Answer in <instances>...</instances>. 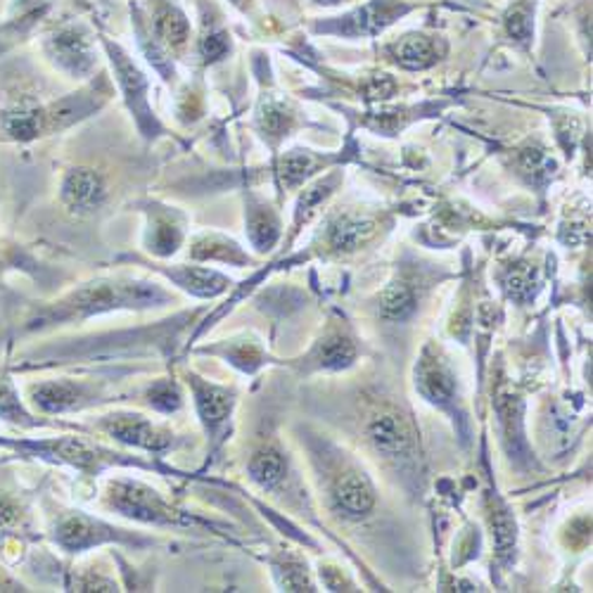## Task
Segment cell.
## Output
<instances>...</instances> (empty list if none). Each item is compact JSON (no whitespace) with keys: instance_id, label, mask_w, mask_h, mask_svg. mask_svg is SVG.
<instances>
[{"instance_id":"3","label":"cell","mask_w":593,"mask_h":593,"mask_svg":"<svg viewBox=\"0 0 593 593\" xmlns=\"http://www.w3.org/2000/svg\"><path fill=\"white\" fill-rule=\"evenodd\" d=\"M408 8L396 0H373V3L354 10L352 15L342 17V24L335 31L350 36H373L380 34L387 24L402 17Z\"/></svg>"},{"instance_id":"29","label":"cell","mask_w":593,"mask_h":593,"mask_svg":"<svg viewBox=\"0 0 593 593\" xmlns=\"http://www.w3.org/2000/svg\"><path fill=\"white\" fill-rule=\"evenodd\" d=\"M316 3H328L330 5V3H338V0H316Z\"/></svg>"},{"instance_id":"4","label":"cell","mask_w":593,"mask_h":593,"mask_svg":"<svg viewBox=\"0 0 593 593\" xmlns=\"http://www.w3.org/2000/svg\"><path fill=\"white\" fill-rule=\"evenodd\" d=\"M368 440L382 456L402 458L414 446V434L406 420L396 414H380L368 422Z\"/></svg>"},{"instance_id":"17","label":"cell","mask_w":593,"mask_h":593,"mask_svg":"<svg viewBox=\"0 0 593 593\" xmlns=\"http://www.w3.org/2000/svg\"><path fill=\"white\" fill-rule=\"evenodd\" d=\"M416 312V294L406 282H394L380 296V314L387 320H406Z\"/></svg>"},{"instance_id":"21","label":"cell","mask_w":593,"mask_h":593,"mask_svg":"<svg viewBox=\"0 0 593 593\" xmlns=\"http://www.w3.org/2000/svg\"><path fill=\"white\" fill-rule=\"evenodd\" d=\"M278 222L270 212H256L250 218V238L256 250H268L278 240Z\"/></svg>"},{"instance_id":"13","label":"cell","mask_w":593,"mask_h":593,"mask_svg":"<svg viewBox=\"0 0 593 593\" xmlns=\"http://www.w3.org/2000/svg\"><path fill=\"white\" fill-rule=\"evenodd\" d=\"M154 34H157V38H162L166 46L184 48L190 36V22L178 8L162 5L154 12Z\"/></svg>"},{"instance_id":"27","label":"cell","mask_w":593,"mask_h":593,"mask_svg":"<svg viewBox=\"0 0 593 593\" xmlns=\"http://www.w3.org/2000/svg\"><path fill=\"white\" fill-rule=\"evenodd\" d=\"M200 53L204 60H218L228 53V38L224 34H212L207 38H202L200 43Z\"/></svg>"},{"instance_id":"8","label":"cell","mask_w":593,"mask_h":593,"mask_svg":"<svg viewBox=\"0 0 593 593\" xmlns=\"http://www.w3.org/2000/svg\"><path fill=\"white\" fill-rule=\"evenodd\" d=\"M108 432L117 437V440L134 444V446H143L160 451L166 444H169V434L154 428L152 422L140 416H119L108 422Z\"/></svg>"},{"instance_id":"9","label":"cell","mask_w":593,"mask_h":593,"mask_svg":"<svg viewBox=\"0 0 593 593\" xmlns=\"http://www.w3.org/2000/svg\"><path fill=\"white\" fill-rule=\"evenodd\" d=\"M392 53L404 70L420 72L432 67V64L440 60L442 48L430 36H406L404 41H399L392 48Z\"/></svg>"},{"instance_id":"26","label":"cell","mask_w":593,"mask_h":593,"mask_svg":"<svg viewBox=\"0 0 593 593\" xmlns=\"http://www.w3.org/2000/svg\"><path fill=\"white\" fill-rule=\"evenodd\" d=\"M522 169L530 172L534 176L546 174L553 169V162L548 160V154L544 150H525L522 152Z\"/></svg>"},{"instance_id":"7","label":"cell","mask_w":593,"mask_h":593,"mask_svg":"<svg viewBox=\"0 0 593 593\" xmlns=\"http://www.w3.org/2000/svg\"><path fill=\"white\" fill-rule=\"evenodd\" d=\"M50 53L72 74H86L93 67V53H90L88 38L76 29H64L50 41Z\"/></svg>"},{"instance_id":"16","label":"cell","mask_w":593,"mask_h":593,"mask_svg":"<svg viewBox=\"0 0 593 593\" xmlns=\"http://www.w3.org/2000/svg\"><path fill=\"white\" fill-rule=\"evenodd\" d=\"M282 475H286V458L276 449H264L250 460L252 482H256L262 489L276 487L282 480Z\"/></svg>"},{"instance_id":"28","label":"cell","mask_w":593,"mask_h":593,"mask_svg":"<svg viewBox=\"0 0 593 593\" xmlns=\"http://www.w3.org/2000/svg\"><path fill=\"white\" fill-rule=\"evenodd\" d=\"M17 520V510L8 501H0V527H8Z\"/></svg>"},{"instance_id":"25","label":"cell","mask_w":593,"mask_h":593,"mask_svg":"<svg viewBox=\"0 0 593 593\" xmlns=\"http://www.w3.org/2000/svg\"><path fill=\"white\" fill-rule=\"evenodd\" d=\"M0 418H8V420L27 418L20 406L15 390H12V384L8 380H0Z\"/></svg>"},{"instance_id":"20","label":"cell","mask_w":593,"mask_h":593,"mask_svg":"<svg viewBox=\"0 0 593 593\" xmlns=\"http://www.w3.org/2000/svg\"><path fill=\"white\" fill-rule=\"evenodd\" d=\"M294 114L290 112V108L286 102L280 100H266L260 112V124L268 136H282L290 131Z\"/></svg>"},{"instance_id":"5","label":"cell","mask_w":593,"mask_h":593,"mask_svg":"<svg viewBox=\"0 0 593 593\" xmlns=\"http://www.w3.org/2000/svg\"><path fill=\"white\" fill-rule=\"evenodd\" d=\"M416 378H418L416 384L420 394L432 404L446 406L456 394V382H454V376H451L449 366L442 358H437V354H432L430 350H425L418 364Z\"/></svg>"},{"instance_id":"6","label":"cell","mask_w":593,"mask_h":593,"mask_svg":"<svg viewBox=\"0 0 593 593\" xmlns=\"http://www.w3.org/2000/svg\"><path fill=\"white\" fill-rule=\"evenodd\" d=\"M332 499L338 510L354 520L366 518V515L376 508V489L368 482V477L358 472L342 477L338 487H335Z\"/></svg>"},{"instance_id":"2","label":"cell","mask_w":593,"mask_h":593,"mask_svg":"<svg viewBox=\"0 0 593 593\" xmlns=\"http://www.w3.org/2000/svg\"><path fill=\"white\" fill-rule=\"evenodd\" d=\"M105 180L90 169H74L62 184V202L76 214L96 212L105 202Z\"/></svg>"},{"instance_id":"19","label":"cell","mask_w":593,"mask_h":593,"mask_svg":"<svg viewBox=\"0 0 593 593\" xmlns=\"http://www.w3.org/2000/svg\"><path fill=\"white\" fill-rule=\"evenodd\" d=\"M314 169H316V157H314V154L302 152V150H294V152L286 154V157L280 160L278 174H280L282 186L294 188V186H300L308 174H314Z\"/></svg>"},{"instance_id":"11","label":"cell","mask_w":593,"mask_h":593,"mask_svg":"<svg viewBox=\"0 0 593 593\" xmlns=\"http://www.w3.org/2000/svg\"><path fill=\"white\" fill-rule=\"evenodd\" d=\"M195 399L202 420L212 428L222 425L228 418L230 408H234V394L210 382H195Z\"/></svg>"},{"instance_id":"18","label":"cell","mask_w":593,"mask_h":593,"mask_svg":"<svg viewBox=\"0 0 593 593\" xmlns=\"http://www.w3.org/2000/svg\"><path fill=\"white\" fill-rule=\"evenodd\" d=\"M34 399L43 411L58 414V411H67L76 406V402H79V390L64 382H46L36 387Z\"/></svg>"},{"instance_id":"10","label":"cell","mask_w":593,"mask_h":593,"mask_svg":"<svg viewBox=\"0 0 593 593\" xmlns=\"http://www.w3.org/2000/svg\"><path fill=\"white\" fill-rule=\"evenodd\" d=\"M376 234V222L364 216H342L330 228V244L338 252H354Z\"/></svg>"},{"instance_id":"12","label":"cell","mask_w":593,"mask_h":593,"mask_svg":"<svg viewBox=\"0 0 593 593\" xmlns=\"http://www.w3.org/2000/svg\"><path fill=\"white\" fill-rule=\"evenodd\" d=\"M356 358V346L342 332H332L326 340L316 344L312 352V361H316L318 368H344Z\"/></svg>"},{"instance_id":"1","label":"cell","mask_w":593,"mask_h":593,"mask_svg":"<svg viewBox=\"0 0 593 593\" xmlns=\"http://www.w3.org/2000/svg\"><path fill=\"white\" fill-rule=\"evenodd\" d=\"M112 504L117 506L124 515H131V518L146 520V522H169L174 520V513L164 506V501L150 492V489L124 482L114 487Z\"/></svg>"},{"instance_id":"14","label":"cell","mask_w":593,"mask_h":593,"mask_svg":"<svg viewBox=\"0 0 593 593\" xmlns=\"http://www.w3.org/2000/svg\"><path fill=\"white\" fill-rule=\"evenodd\" d=\"M100 525L84 518V515H74V518H67L58 530V541L62 548L67 551H81L98 544L102 534L98 532Z\"/></svg>"},{"instance_id":"15","label":"cell","mask_w":593,"mask_h":593,"mask_svg":"<svg viewBox=\"0 0 593 593\" xmlns=\"http://www.w3.org/2000/svg\"><path fill=\"white\" fill-rule=\"evenodd\" d=\"M172 278L188 292L200 296H214L218 292H224L228 286V280L224 276H218L207 268H180L176 274H172Z\"/></svg>"},{"instance_id":"24","label":"cell","mask_w":593,"mask_h":593,"mask_svg":"<svg viewBox=\"0 0 593 593\" xmlns=\"http://www.w3.org/2000/svg\"><path fill=\"white\" fill-rule=\"evenodd\" d=\"M150 404L154 408L166 411V414H169V411L178 408L180 394H178V390H176V387L172 382H160V384H154L152 390H150Z\"/></svg>"},{"instance_id":"23","label":"cell","mask_w":593,"mask_h":593,"mask_svg":"<svg viewBox=\"0 0 593 593\" xmlns=\"http://www.w3.org/2000/svg\"><path fill=\"white\" fill-rule=\"evenodd\" d=\"M494 537H496V548L499 556H508L515 546V522L510 520V515L499 513L494 520Z\"/></svg>"},{"instance_id":"22","label":"cell","mask_w":593,"mask_h":593,"mask_svg":"<svg viewBox=\"0 0 593 593\" xmlns=\"http://www.w3.org/2000/svg\"><path fill=\"white\" fill-rule=\"evenodd\" d=\"M504 282H506L508 296H513V300H518V302L530 300V296L534 294V282L537 280H534V270L532 268H513Z\"/></svg>"}]
</instances>
